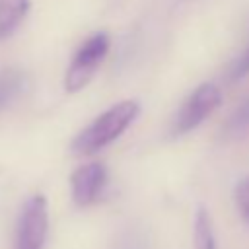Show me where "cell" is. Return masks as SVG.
Segmentation results:
<instances>
[{
    "instance_id": "6da1fadb",
    "label": "cell",
    "mask_w": 249,
    "mask_h": 249,
    "mask_svg": "<svg viewBox=\"0 0 249 249\" xmlns=\"http://www.w3.org/2000/svg\"><path fill=\"white\" fill-rule=\"evenodd\" d=\"M140 107L132 99H123L103 111L97 119H93L74 140H72V152L80 156H89L111 144L115 138H119L128 124L136 119Z\"/></svg>"
},
{
    "instance_id": "3957f363",
    "label": "cell",
    "mask_w": 249,
    "mask_h": 249,
    "mask_svg": "<svg viewBox=\"0 0 249 249\" xmlns=\"http://www.w3.org/2000/svg\"><path fill=\"white\" fill-rule=\"evenodd\" d=\"M220 103H222V93L216 84L204 82L196 86L177 109V115L171 123L173 134H185L196 128Z\"/></svg>"
},
{
    "instance_id": "52a82bcc",
    "label": "cell",
    "mask_w": 249,
    "mask_h": 249,
    "mask_svg": "<svg viewBox=\"0 0 249 249\" xmlns=\"http://www.w3.org/2000/svg\"><path fill=\"white\" fill-rule=\"evenodd\" d=\"M193 243L195 249H216V237L210 214L204 206H198L195 214V226H193Z\"/></svg>"
},
{
    "instance_id": "8992f818",
    "label": "cell",
    "mask_w": 249,
    "mask_h": 249,
    "mask_svg": "<svg viewBox=\"0 0 249 249\" xmlns=\"http://www.w3.org/2000/svg\"><path fill=\"white\" fill-rule=\"evenodd\" d=\"M29 0H0V39H8L23 21Z\"/></svg>"
},
{
    "instance_id": "7c38bea8",
    "label": "cell",
    "mask_w": 249,
    "mask_h": 249,
    "mask_svg": "<svg viewBox=\"0 0 249 249\" xmlns=\"http://www.w3.org/2000/svg\"><path fill=\"white\" fill-rule=\"evenodd\" d=\"M115 249H148V243L142 237V233L132 231V233H124L119 239V243H117Z\"/></svg>"
},
{
    "instance_id": "9c48e42d",
    "label": "cell",
    "mask_w": 249,
    "mask_h": 249,
    "mask_svg": "<svg viewBox=\"0 0 249 249\" xmlns=\"http://www.w3.org/2000/svg\"><path fill=\"white\" fill-rule=\"evenodd\" d=\"M23 86V76L18 70H6L0 74V109L10 103V99L14 95L19 93Z\"/></svg>"
},
{
    "instance_id": "5b68a950",
    "label": "cell",
    "mask_w": 249,
    "mask_h": 249,
    "mask_svg": "<svg viewBox=\"0 0 249 249\" xmlns=\"http://www.w3.org/2000/svg\"><path fill=\"white\" fill-rule=\"evenodd\" d=\"M105 183H107V169L103 163L89 161L80 165L70 177L74 202L78 206H89L99 198Z\"/></svg>"
},
{
    "instance_id": "277c9868",
    "label": "cell",
    "mask_w": 249,
    "mask_h": 249,
    "mask_svg": "<svg viewBox=\"0 0 249 249\" xmlns=\"http://www.w3.org/2000/svg\"><path fill=\"white\" fill-rule=\"evenodd\" d=\"M49 230V212L47 198L43 195L31 196L18 222L16 249H43Z\"/></svg>"
},
{
    "instance_id": "8fae6325",
    "label": "cell",
    "mask_w": 249,
    "mask_h": 249,
    "mask_svg": "<svg viewBox=\"0 0 249 249\" xmlns=\"http://www.w3.org/2000/svg\"><path fill=\"white\" fill-rule=\"evenodd\" d=\"M245 74H249V47L231 62L230 80H241Z\"/></svg>"
},
{
    "instance_id": "ba28073f",
    "label": "cell",
    "mask_w": 249,
    "mask_h": 249,
    "mask_svg": "<svg viewBox=\"0 0 249 249\" xmlns=\"http://www.w3.org/2000/svg\"><path fill=\"white\" fill-rule=\"evenodd\" d=\"M247 130H249V97L243 99L224 123V134L228 136H241Z\"/></svg>"
},
{
    "instance_id": "30bf717a",
    "label": "cell",
    "mask_w": 249,
    "mask_h": 249,
    "mask_svg": "<svg viewBox=\"0 0 249 249\" xmlns=\"http://www.w3.org/2000/svg\"><path fill=\"white\" fill-rule=\"evenodd\" d=\"M233 196H235V204H237V210H239L243 222L249 224V173L237 181Z\"/></svg>"
},
{
    "instance_id": "7a4b0ae2",
    "label": "cell",
    "mask_w": 249,
    "mask_h": 249,
    "mask_svg": "<svg viewBox=\"0 0 249 249\" xmlns=\"http://www.w3.org/2000/svg\"><path fill=\"white\" fill-rule=\"evenodd\" d=\"M107 51H109V37L103 31H99V33L91 35L88 41H84L66 70V76H64L66 91L74 93V91L82 89L91 80L93 72L105 58Z\"/></svg>"
}]
</instances>
